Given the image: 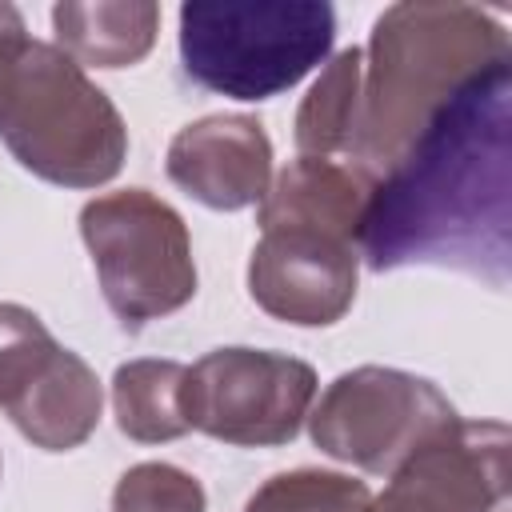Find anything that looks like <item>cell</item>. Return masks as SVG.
<instances>
[{"label":"cell","instance_id":"8992f818","mask_svg":"<svg viewBox=\"0 0 512 512\" xmlns=\"http://www.w3.org/2000/svg\"><path fill=\"white\" fill-rule=\"evenodd\" d=\"M456 420V408L436 384L400 368L344 372L312 412L320 452L364 472H396L424 440Z\"/></svg>","mask_w":512,"mask_h":512},{"label":"cell","instance_id":"2e32d148","mask_svg":"<svg viewBox=\"0 0 512 512\" xmlns=\"http://www.w3.org/2000/svg\"><path fill=\"white\" fill-rule=\"evenodd\" d=\"M112 512H204V488L172 464H136L120 476Z\"/></svg>","mask_w":512,"mask_h":512},{"label":"cell","instance_id":"30bf717a","mask_svg":"<svg viewBox=\"0 0 512 512\" xmlns=\"http://www.w3.org/2000/svg\"><path fill=\"white\" fill-rule=\"evenodd\" d=\"M272 144L252 116H208L176 132L168 176L208 208L236 212L268 192Z\"/></svg>","mask_w":512,"mask_h":512},{"label":"cell","instance_id":"e0dca14e","mask_svg":"<svg viewBox=\"0 0 512 512\" xmlns=\"http://www.w3.org/2000/svg\"><path fill=\"white\" fill-rule=\"evenodd\" d=\"M24 40H28V32H24L20 12H16L12 4H0V68L8 64V56H12Z\"/></svg>","mask_w":512,"mask_h":512},{"label":"cell","instance_id":"ba28073f","mask_svg":"<svg viewBox=\"0 0 512 512\" xmlns=\"http://www.w3.org/2000/svg\"><path fill=\"white\" fill-rule=\"evenodd\" d=\"M508 424L452 420L424 440L364 512H508Z\"/></svg>","mask_w":512,"mask_h":512},{"label":"cell","instance_id":"5bb4252c","mask_svg":"<svg viewBox=\"0 0 512 512\" xmlns=\"http://www.w3.org/2000/svg\"><path fill=\"white\" fill-rule=\"evenodd\" d=\"M360 76H364V52L344 48L312 84V92L296 112V148L304 156L332 160V152H352V136L360 120Z\"/></svg>","mask_w":512,"mask_h":512},{"label":"cell","instance_id":"8fae6325","mask_svg":"<svg viewBox=\"0 0 512 512\" xmlns=\"http://www.w3.org/2000/svg\"><path fill=\"white\" fill-rule=\"evenodd\" d=\"M372 184L376 176L360 168L356 160L340 164L328 156H300L264 192L260 228L300 224V228H320V232H332L356 244Z\"/></svg>","mask_w":512,"mask_h":512},{"label":"cell","instance_id":"277c9868","mask_svg":"<svg viewBox=\"0 0 512 512\" xmlns=\"http://www.w3.org/2000/svg\"><path fill=\"white\" fill-rule=\"evenodd\" d=\"M336 40L324 0H192L180 8L188 80L232 100H268L304 80Z\"/></svg>","mask_w":512,"mask_h":512},{"label":"cell","instance_id":"9a60e30c","mask_svg":"<svg viewBox=\"0 0 512 512\" xmlns=\"http://www.w3.org/2000/svg\"><path fill=\"white\" fill-rule=\"evenodd\" d=\"M368 488L360 480L336 476V472H284L272 476L244 512H364Z\"/></svg>","mask_w":512,"mask_h":512},{"label":"cell","instance_id":"7a4b0ae2","mask_svg":"<svg viewBox=\"0 0 512 512\" xmlns=\"http://www.w3.org/2000/svg\"><path fill=\"white\" fill-rule=\"evenodd\" d=\"M512 60L504 24L476 4L404 0L380 12L368 40L352 160L380 176L428 116L476 72Z\"/></svg>","mask_w":512,"mask_h":512},{"label":"cell","instance_id":"52a82bcc","mask_svg":"<svg viewBox=\"0 0 512 512\" xmlns=\"http://www.w3.org/2000/svg\"><path fill=\"white\" fill-rule=\"evenodd\" d=\"M316 396V372L304 360L260 348H216L188 368V428L236 448L284 444L300 432Z\"/></svg>","mask_w":512,"mask_h":512},{"label":"cell","instance_id":"6da1fadb","mask_svg":"<svg viewBox=\"0 0 512 512\" xmlns=\"http://www.w3.org/2000/svg\"><path fill=\"white\" fill-rule=\"evenodd\" d=\"M512 60L464 80L376 176L356 252L372 272L460 268L508 284Z\"/></svg>","mask_w":512,"mask_h":512},{"label":"cell","instance_id":"7c38bea8","mask_svg":"<svg viewBox=\"0 0 512 512\" xmlns=\"http://www.w3.org/2000/svg\"><path fill=\"white\" fill-rule=\"evenodd\" d=\"M60 52H68L80 68H124L148 56L160 8L148 0H120V4H56L52 8Z\"/></svg>","mask_w":512,"mask_h":512},{"label":"cell","instance_id":"3957f363","mask_svg":"<svg viewBox=\"0 0 512 512\" xmlns=\"http://www.w3.org/2000/svg\"><path fill=\"white\" fill-rule=\"evenodd\" d=\"M0 136L40 180L96 188L128 152L116 104L56 44L24 40L0 68Z\"/></svg>","mask_w":512,"mask_h":512},{"label":"cell","instance_id":"5b68a950","mask_svg":"<svg viewBox=\"0 0 512 512\" xmlns=\"http://www.w3.org/2000/svg\"><path fill=\"white\" fill-rule=\"evenodd\" d=\"M80 232L92 252L108 308L124 328L184 308L196 292L188 228L148 188L108 192L84 204Z\"/></svg>","mask_w":512,"mask_h":512},{"label":"cell","instance_id":"9c48e42d","mask_svg":"<svg viewBox=\"0 0 512 512\" xmlns=\"http://www.w3.org/2000/svg\"><path fill=\"white\" fill-rule=\"evenodd\" d=\"M356 244L320 228H264L252 248V300L288 324H332L356 296Z\"/></svg>","mask_w":512,"mask_h":512},{"label":"cell","instance_id":"4fadbf2b","mask_svg":"<svg viewBox=\"0 0 512 512\" xmlns=\"http://www.w3.org/2000/svg\"><path fill=\"white\" fill-rule=\"evenodd\" d=\"M184 380L188 368L176 360H132L112 376L116 424L140 444L176 440L188 432L184 416Z\"/></svg>","mask_w":512,"mask_h":512}]
</instances>
